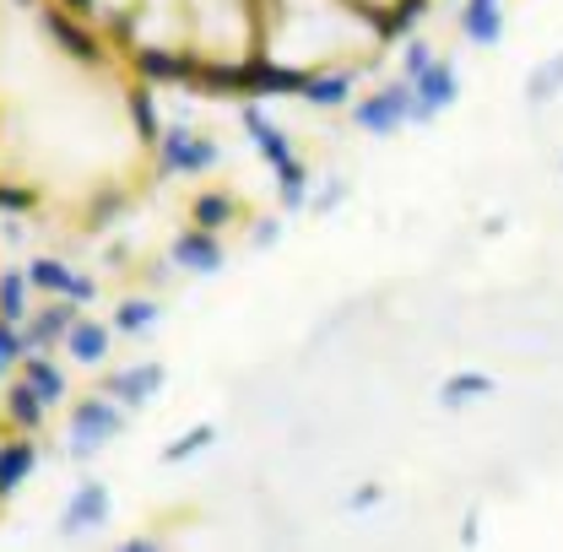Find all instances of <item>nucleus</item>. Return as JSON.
Wrapping results in <instances>:
<instances>
[{
  "mask_svg": "<svg viewBox=\"0 0 563 552\" xmlns=\"http://www.w3.org/2000/svg\"><path fill=\"white\" fill-rule=\"evenodd\" d=\"M70 320H76V309L70 303H60V309H49V314H38L33 325H27V336H22V352H33V346L55 342V336H66Z\"/></svg>",
  "mask_w": 563,
  "mask_h": 552,
  "instance_id": "aec40b11",
  "label": "nucleus"
},
{
  "mask_svg": "<svg viewBox=\"0 0 563 552\" xmlns=\"http://www.w3.org/2000/svg\"><path fill=\"white\" fill-rule=\"evenodd\" d=\"M211 439H217V428H211V422H201V428H190V433H179V444H168V450H163V461H168V466H179V461H190V455H201V450H207Z\"/></svg>",
  "mask_w": 563,
  "mask_h": 552,
  "instance_id": "393cba45",
  "label": "nucleus"
},
{
  "mask_svg": "<svg viewBox=\"0 0 563 552\" xmlns=\"http://www.w3.org/2000/svg\"><path fill=\"white\" fill-rule=\"evenodd\" d=\"M298 98H303L309 109H342V103H352V76H347V70H331V76H303Z\"/></svg>",
  "mask_w": 563,
  "mask_h": 552,
  "instance_id": "f8f14e48",
  "label": "nucleus"
},
{
  "mask_svg": "<svg viewBox=\"0 0 563 552\" xmlns=\"http://www.w3.org/2000/svg\"><path fill=\"white\" fill-rule=\"evenodd\" d=\"M342 201H347V185H331V190H325V196H320L314 207H320V211H331V207H342Z\"/></svg>",
  "mask_w": 563,
  "mask_h": 552,
  "instance_id": "2f4dec72",
  "label": "nucleus"
},
{
  "mask_svg": "<svg viewBox=\"0 0 563 552\" xmlns=\"http://www.w3.org/2000/svg\"><path fill=\"white\" fill-rule=\"evenodd\" d=\"M428 0H396L385 16H379V38H407V33H418L422 22H428Z\"/></svg>",
  "mask_w": 563,
  "mask_h": 552,
  "instance_id": "f3484780",
  "label": "nucleus"
},
{
  "mask_svg": "<svg viewBox=\"0 0 563 552\" xmlns=\"http://www.w3.org/2000/svg\"><path fill=\"white\" fill-rule=\"evenodd\" d=\"M352 120L368 136H396L401 125H412V81H390V87L368 92L363 103H352Z\"/></svg>",
  "mask_w": 563,
  "mask_h": 552,
  "instance_id": "f257e3e1",
  "label": "nucleus"
},
{
  "mask_svg": "<svg viewBox=\"0 0 563 552\" xmlns=\"http://www.w3.org/2000/svg\"><path fill=\"white\" fill-rule=\"evenodd\" d=\"M27 472H33V444L27 439L5 444L0 450V493H16V487L27 483Z\"/></svg>",
  "mask_w": 563,
  "mask_h": 552,
  "instance_id": "6ab92c4d",
  "label": "nucleus"
},
{
  "mask_svg": "<svg viewBox=\"0 0 563 552\" xmlns=\"http://www.w3.org/2000/svg\"><path fill=\"white\" fill-rule=\"evenodd\" d=\"M277 196L287 211H303L309 207V168L298 157H282L277 163Z\"/></svg>",
  "mask_w": 563,
  "mask_h": 552,
  "instance_id": "a211bd4d",
  "label": "nucleus"
},
{
  "mask_svg": "<svg viewBox=\"0 0 563 552\" xmlns=\"http://www.w3.org/2000/svg\"><path fill=\"white\" fill-rule=\"evenodd\" d=\"M131 109H136V125L146 131V136H152V141L163 136V131H157V109H152V98H146V92H136V98H131Z\"/></svg>",
  "mask_w": 563,
  "mask_h": 552,
  "instance_id": "c85d7f7f",
  "label": "nucleus"
},
{
  "mask_svg": "<svg viewBox=\"0 0 563 552\" xmlns=\"http://www.w3.org/2000/svg\"><path fill=\"white\" fill-rule=\"evenodd\" d=\"M125 428V412L109 401V390L103 396H92V401H81L76 412H70V450L76 455H92L103 439H114Z\"/></svg>",
  "mask_w": 563,
  "mask_h": 552,
  "instance_id": "7ed1b4c3",
  "label": "nucleus"
},
{
  "mask_svg": "<svg viewBox=\"0 0 563 552\" xmlns=\"http://www.w3.org/2000/svg\"><path fill=\"white\" fill-rule=\"evenodd\" d=\"M493 390H498L493 374H483V368H461V374H450V379L439 385V407L455 412V407H472V401H483Z\"/></svg>",
  "mask_w": 563,
  "mask_h": 552,
  "instance_id": "9d476101",
  "label": "nucleus"
},
{
  "mask_svg": "<svg viewBox=\"0 0 563 552\" xmlns=\"http://www.w3.org/2000/svg\"><path fill=\"white\" fill-rule=\"evenodd\" d=\"M16 352H22V336H16V331H11V325L0 320V368H5V363H11Z\"/></svg>",
  "mask_w": 563,
  "mask_h": 552,
  "instance_id": "c756f323",
  "label": "nucleus"
},
{
  "mask_svg": "<svg viewBox=\"0 0 563 552\" xmlns=\"http://www.w3.org/2000/svg\"><path fill=\"white\" fill-rule=\"evenodd\" d=\"M379 498H385L379 487H357V493H352V498H347V509H374Z\"/></svg>",
  "mask_w": 563,
  "mask_h": 552,
  "instance_id": "7c9ffc66",
  "label": "nucleus"
},
{
  "mask_svg": "<svg viewBox=\"0 0 563 552\" xmlns=\"http://www.w3.org/2000/svg\"><path fill=\"white\" fill-rule=\"evenodd\" d=\"M49 27H55V38L60 44H70V55H81V60H98V44L76 27V22H66V16H49Z\"/></svg>",
  "mask_w": 563,
  "mask_h": 552,
  "instance_id": "bb28decb",
  "label": "nucleus"
},
{
  "mask_svg": "<svg viewBox=\"0 0 563 552\" xmlns=\"http://www.w3.org/2000/svg\"><path fill=\"white\" fill-rule=\"evenodd\" d=\"M5 412H11V422H22V428H38L44 422V396L22 379V385H11V396H5Z\"/></svg>",
  "mask_w": 563,
  "mask_h": 552,
  "instance_id": "4be33fe9",
  "label": "nucleus"
},
{
  "mask_svg": "<svg viewBox=\"0 0 563 552\" xmlns=\"http://www.w3.org/2000/svg\"><path fill=\"white\" fill-rule=\"evenodd\" d=\"M455 103H461V70L433 55V66L412 76V125H433Z\"/></svg>",
  "mask_w": 563,
  "mask_h": 552,
  "instance_id": "f03ea898",
  "label": "nucleus"
},
{
  "mask_svg": "<svg viewBox=\"0 0 563 552\" xmlns=\"http://www.w3.org/2000/svg\"><path fill=\"white\" fill-rule=\"evenodd\" d=\"M244 125H250V141H255V152H261V157H266L272 168H277L282 157H292V141L282 136V131L272 125V120H266V114H261V109H255V103H244Z\"/></svg>",
  "mask_w": 563,
  "mask_h": 552,
  "instance_id": "ddd939ff",
  "label": "nucleus"
},
{
  "mask_svg": "<svg viewBox=\"0 0 563 552\" xmlns=\"http://www.w3.org/2000/svg\"><path fill=\"white\" fill-rule=\"evenodd\" d=\"M163 368L157 363H136V368H120V374H109V396L114 401H125V407H146L157 390H163Z\"/></svg>",
  "mask_w": 563,
  "mask_h": 552,
  "instance_id": "39448f33",
  "label": "nucleus"
},
{
  "mask_svg": "<svg viewBox=\"0 0 563 552\" xmlns=\"http://www.w3.org/2000/svg\"><path fill=\"white\" fill-rule=\"evenodd\" d=\"M559 92H563V49L548 66H537L526 76V98H531V103H548V98H559Z\"/></svg>",
  "mask_w": 563,
  "mask_h": 552,
  "instance_id": "5701e85b",
  "label": "nucleus"
},
{
  "mask_svg": "<svg viewBox=\"0 0 563 552\" xmlns=\"http://www.w3.org/2000/svg\"><path fill=\"white\" fill-rule=\"evenodd\" d=\"M298 87H303V70H287V66H272V60H250V98H282V92H292L298 98Z\"/></svg>",
  "mask_w": 563,
  "mask_h": 552,
  "instance_id": "9b49d317",
  "label": "nucleus"
},
{
  "mask_svg": "<svg viewBox=\"0 0 563 552\" xmlns=\"http://www.w3.org/2000/svg\"><path fill=\"white\" fill-rule=\"evenodd\" d=\"M428 66H433V44H428V38H407V49H401V76L412 81V76Z\"/></svg>",
  "mask_w": 563,
  "mask_h": 552,
  "instance_id": "cd10ccee",
  "label": "nucleus"
},
{
  "mask_svg": "<svg viewBox=\"0 0 563 552\" xmlns=\"http://www.w3.org/2000/svg\"><path fill=\"white\" fill-rule=\"evenodd\" d=\"M109 515V487L103 483H81L76 493H70V504H66V515H60V531L66 537H81L87 526H98Z\"/></svg>",
  "mask_w": 563,
  "mask_h": 552,
  "instance_id": "6e6552de",
  "label": "nucleus"
},
{
  "mask_svg": "<svg viewBox=\"0 0 563 552\" xmlns=\"http://www.w3.org/2000/svg\"><path fill=\"white\" fill-rule=\"evenodd\" d=\"M157 152H163V168L168 174H207L211 163H217V146L207 136H190V131H163Z\"/></svg>",
  "mask_w": 563,
  "mask_h": 552,
  "instance_id": "20e7f679",
  "label": "nucleus"
},
{
  "mask_svg": "<svg viewBox=\"0 0 563 552\" xmlns=\"http://www.w3.org/2000/svg\"><path fill=\"white\" fill-rule=\"evenodd\" d=\"M27 314V287H22V276L11 272V276H0V320L5 325H16Z\"/></svg>",
  "mask_w": 563,
  "mask_h": 552,
  "instance_id": "a878e982",
  "label": "nucleus"
},
{
  "mask_svg": "<svg viewBox=\"0 0 563 552\" xmlns=\"http://www.w3.org/2000/svg\"><path fill=\"white\" fill-rule=\"evenodd\" d=\"M455 27L466 44H498L504 38V0H466Z\"/></svg>",
  "mask_w": 563,
  "mask_h": 552,
  "instance_id": "423d86ee",
  "label": "nucleus"
},
{
  "mask_svg": "<svg viewBox=\"0 0 563 552\" xmlns=\"http://www.w3.org/2000/svg\"><path fill=\"white\" fill-rule=\"evenodd\" d=\"M233 196H222V190H207V196H196V207H190V217H196V228H207V233H217V228H228L233 222Z\"/></svg>",
  "mask_w": 563,
  "mask_h": 552,
  "instance_id": "412c9836",
  "label": "nucleus"
},
{
  "mask_svg": "<svg viewBox=\"0 0 563 552\" xmlns=\"http://www.w3.org/2000/svg\"><path fill=\"white\" fill-rule=\"evenodd\" d=\"M174 266H185V272H222V244H217V233L207 228H190V233H179L174 239Z\"/></svg>",
  "mask_w": 563,
  "mask_h": 552,
  "instance_id": "0eeeda50",
  "label": "nucleus"
},
{
  "mask_svg": "<svg viewBox=\"0 0 563 552\" xmlns=\"http://www.w3.org/2000/svg\"><path fill=\"white\" fill-rule=\"evenodd\" d=\"M0 207H27V196H16V190H0Z\"/></svg>",
  "mask_w": 563,
  "mask_h": 552,
  "instance_id": "473e14b6",
  "label": "nucleus"
},
{
  "mask_svg": "<svg viewBox=\"0 0 563 552\" xmlns=\"http://www.w3.org/2000/svg\"><path fill=\"white\" fill-rule=\"evenodd\" d=\"M136 66H141V76H152V81H179V76L196 81V66H201V60H190V55H168V49H141Z\"/></svg>",
  "mask_w": 563,
  "mask_h": 552,
  "instance_id": "dca6fc26",
  "label": "nucleus"
},
{
  "mask_svg": "<svg viewBox=\"0 0 563 552\" xmlns=\"http://www.w3.org/2000/svg\"><path fill=\"white\" fill-rule=\"evenodd\" d=\"M70 5H81V11H87V5H92V0H70Z\"/></svg>",
  "mask_w": 563,
  "mask_h": 552,
  "instance_id": "72a5a7b5",
  "label": "nucleus"
},
{
  "mask_svg": "<svg viewBox=\"0 0 563 552\" xmlns=\"http://www.w3.org/2000/svg\"><path fill=\"white\" fill-rule=\"evenodd\" d=\"M22 379L44 396V407H55V401H66V374L55 368V363H44V357H33V352H22Z\"/></svg>",
  "mask_w": 563,
  "mask_h": 552,
  "instance_id": "2eb2a0df",
  "label": "nucleus"
},
{
  "mask_svg": "<svg viewBox=\"0 0 563 552\" xmlns=\"http://www.w3.org/2000/svg\"><path fill=\"white\" fill-rule=\"evenodd\" d=\"M27 281L33 287H44V292H66L70 303H92V276H76L70 266H60V261H38L33 272H27Z\"/></svg>",
  "mask_w": 563,
  "mask_h": 552,
  "instance_id": "1a4fd4ad",
  "label": "nucleus"
},
{
  "mask_svg": "<svg viewBox=\"0 0 563 552\" xmlns=\"http://www.w3.org/2000/svg\"><path fill=\"white\" fill-rule=\"evenodd\" d=\"M157 320H163V309L157 303H146V298H131V303H120V314H114V331H157Z\"/></svg>",
  "mask_w": 563,
  "mask_h": 552,
  "instance_id": "b1692460",
  "label": "nucleus"
},
{
  "mask_svg": "<svg viewBox=\"0 0 563 552\" xmlns=\"http://www.w3.org/2000/svg\"><path fill=\"white\" fill-rule=\"evenodd\" d=\"M66 352L76 363H103V352H109V325H98V320H70Z\"/></svg>",
  "mask_w": 563,
  "mask_h": 552,
  "instance_id": "4468645a",
  "label": "nucleus"
}]
</instances>
